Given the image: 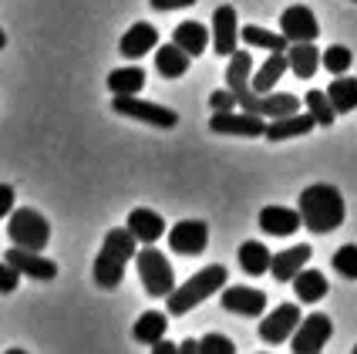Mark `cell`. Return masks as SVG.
<instances>
[{
  "mask_svg": "<svg viewBox=\"0 0 357 354\" xmlns=\"http://www.w3.org/2000/svg\"><path fill=\"white\" fill-rule=\"evenodd\" d=\"M209 105H213L216 112H233V108H239L233 88H226V91H213V95H209Z\"/></svg>",
  "mask_w": 357,
  "mask_h": 354,
  "instance_id": "cell-35",
  "label": "cell"
},
{
  "mask_svg": "<svg viewBox=\"0 0 357 354\" xmlns=\"http://www.w3.org/2000/svg\"><path fill=\"white\" fill-rule=\"evenodd\" d=\"M290 283H294V294L300 297V304H317L331 290L327 287V276L320 274V270H300Z\"/></svg>",
  "mask_w": 357,
  "mask_h": 354,
  "instance_id": "cell-23",
  "label": "cell"
},
{
  "mask_svg": "<svg viewBox=\"0 0 357 354\" xmlns=\"http://www.w3.org/2000/svg\"><path fill=\"white\" fill-rule=\"evenodd\" d=\"M112 108L125 118H135V121H145V125H155V128H172L178 121V115L165 105H155V101H142L139 95H115L112 98Z\"/></svg>",
  "mask_w": 357,
  "mask_h": 354,
  "instance_id": "cell-6",
  "label": "cell"
},
{
  "mask_svg": "<svg viewBox=\"0 0 357 354\" xmlns=\"http://www.w3.org/2000/svg\"><path fill=\"white\" fill-rule=\"evenodd\" d=\"M172 40L189 58H196V54H202L209 47V27H202L199 20H182L176 27V34H172Z\"/></svg>",
  "mask_w": 357,
  "mask_h": 354,
  "instance_id": "cell-21",
  "label": "cell"
},
{
  "mask_svg": "<svg viewBox=\"0 0 357 354\" xmlns=\"http://www.w3.org/2000/svg\"><path fill=\"white\" fill-rule=\"evenodd\" d=\"M3 44H7V34H3V31H0V47H3Z\"/></svg>",
  "mask_w": 357,
  "mask_h": 354,
  "instance_id": "cell-40",
  "label": "cell"
},
{
  "mask_svg": "<svg viewBox=\"0 0 357 354\" xmlns=\"http://www.w3.org/2000/svg\"><path fill=\"white\" fill-rule=\"evenodd\" d=\"M300 209H287V206H263L259 213V230L266 236H294L300 230Z\"/></svg>",
  "mask_w": 357,
  "mask_h": 354,
  "instance_id": "cell-17",
  "label": "cell"
},
{
  "mask_svg": "<svg viewBox=\"0 0 357 354\" xmlns=\"http://www.w3.org/2000/svg\"><path fill=\"white\" fill-rule=\"evenodd\" d=\"M178 351H189V354H199V341H192V337H189V341H182V344H178Z\"/></svg>",
  "mask_w": 357,
  "mask_h": 354,
  "instance_id": "cell-39",
  "label": "cell"
},
{
  "mask_svg": "<svg viewBox=\"0 0 357 354\" xmlns=\"http://www.w3.org/2000/svg\"><path fill=\"white\" fill-rule=\"evenodd\" d=\"M317 128V118L303 115V112H294V115H283V118H270L266 121V138L270 142H283V138H297V135H310Z\"/></svg>",
  "mask_w": 357,
  "mask_h": 354,
  "instance_id": "cell-16",
  "label": "cell"
},
{
  "mask_svg": "<svg viewBox=\"0 0 357 354\" xmlns=\"http://www.w3.org/2000/svg\"><path fill=\"white\" fill-rule=\"evenodd\" d=\"M280 31H283V38L290 40V44L294 40H317V34H320L317 14L310 7H303V3H294V7H287L280 14Z\"/></svg>",
  "mask_w": 357,
  "mask_h": 354,
  "instance_id": "cell-11",
  "label": "cell"
},
{
  "mask_svg": "<svg viewBox=\"0 0 357 354\" xmlns=\"http://www.w3.org/2000/svg\"><path fill=\"white\" fill-rule=\"evenodd\" d=\"M239 44V17H236V7L222 3L213 10V47L216 54H233Z\"/></svg>",
  "mask_w": 357,
  "mask_h": 354,
  "instance_id": "cell-13",
  "label": "cell"
},
{
  "mask_svg": "<svg viewBox=\"0 0 357 354\" xmlns=\"http://www.w3.org/2000/svg\"><path fill=\"white\" fill-rule=\"evenodd\" d=\"M155 71H159L162 78H182L189 71V54L178 47L176 40L172 44H162L159 51H155Z\"/></svg>",
  "mask_w": 357,
  "mask_h": 354,
  "instance_id": "cell-24",
  "label": "cell"
},
{
  "mask_svg": "<svg viewBox=\"0 0 357 354\" xmlns=\"http://www.w3.org/2000/svg\"><path fill=\"white\" fill-rule=\"evenodd\" d=\"M300 219L310 233H334L344 223V196L340 189L317 182L300 193Z\"/></svg>",
  "mask_w": 357,
  "mask_h": 354,
  "instance_id": "cell-1",
  "label": "cell"
},
{
  "mask_svg": "<svg viewBox=\"0 0 357 354\" xmlns=\"http://www.w3.org/2000/svg\"><path fill=\"white\" fill-rule=\"evenodd\" d=\"M128 230L135 233L139 243H155V239L165 233V219H162L155 209H149V206H135V209L128 213Z\"/></svg>",
  "mask_w": 357,
  "mask_h": 354,
  "instance_id": "cell-20",
  "label": "cell"
},
{
  "mask_svg": "<svg viewBox=\"0 0 357 354\" xmlns=\"http://www.w3.org/2000/svg\"><path fill=\"white\" fill-rule=\"evenodd\" d=\"M310 246L307 243H300V246H290V250H283V253H277L273 260H270V274H273V280H280V283H290L294 276L307 267V260H310Z\"/></svg>",
  "mask_w": 357,
  "mask_h": 354,
  "instance_id": "cell-18",
  "label": "cell"
},
{
  "mask_svg": "<svg viewBox=\"0 0 357 354\" xmlns=\"http://www.w3.org/2000/svg\"><path fill=\"white\" fill-rule=\"evenodd\" d=\"M20 283V270L10 267L7 260H0V294H14Z\"/></svg>",
  "mask_w": 357,
  "mask_h": 354,
  "instance_id": "cell-34",
  "label": "cell"
},
{
  "mask_svg": "<svg viewBox=\"0 0 357 354\" xmlns=\"http://www.w3.org/2000/svg\"><path fill=\"white\" fill-rule=\"evenodd\" d=\"M169 246H172V253L199 256L209 246V226L202 219H182L169 230Z\"/></svg>",
  "mask_w": 357,
  "mask_h": 354,
  "instance_id": "cell-9",
  "label": "cell"
},
{
  "mask_svg": "<svg viewBox=\"0 0 357 354\" xmlns=\"http://www.w3.org/2000/svg\"><path fill=\"white\" fill-rule=\"evenodd\" d=\"M10 267H17L24 276H34V280H54L58 276V263L40 256V250H27V246H10L3 256Z\"/></svg>",
  "mask_w": 357,
  "mask_h": 354,
  "instance_id": "cell-12",
  "label": "cell"
},
{
  "mask_svg": "<svg viewBox=\"0 0 357 354\" xmlns=\"http://www.w3.org/2000/svg\"><path fill=\"white\" fill-rule=\"evenodd\" d=\"M324 68L331 71V75H344L347 68H351V61H354V54H351V47H344V44H331L327 51H324Z\"/></svg>",
  "mask_w": 357,
  "mask_h": 354,
  "instance_id": "cell-31",
  "label": "cell"
},
{
  "mask_svg": "<svg viewBox=\"0 0 357 354\" xmlns=\"http://www.w3.org/2000/svg\"><path fill=\"white\" fill-rule=\"evenodd\" d=\"M155 10H178V7H192L196 0H149Z\"/></svg>",
  "mask_w": 357,
  "mask_h": 354,
  "instance_id": "cell-37",
  "label": "cell"
},
{
  "mask_svg": "<svg viewBox=\"0 0 357 354\" xmlns=\"http://www.w3.org/2000/svg\"><path fill=\"white\" fill-rule=\"evenodd\" d=\"M334 270H340V276H347V280H357V246L354 243L340 246L337 253H334Z\"/></svg>",
  "mask_w": 357,
  "mask_h": 354,
  "instance_id": "cell-32",
  "label": "cell"
},
{
  "mask_svg": "<svg viewBox=\"0 0 357 354\" xmlns=\"http://www.w3.org/2000/svg\"><path fill=\"white\" fill-rule=\"evenodd\" d=\"M334 334V320L327 314H307L294 331V351L297 354H317Z\"/></svg>",
  "mask_w": 357,
  "mask_h": 354,
  "instance_id": "cell-7",
  "label": "cell"
},
{
  "mask_svg": "<svg viewBox=\"0 0 357 354\" xmlns=\"http://www.w3.org/2000/svg\"><path fill=\"white\" fill-rule=\"evenodd\" d=\"M14 213V189L7 182H0V219Z\"/></svg>",
  "mask_w": 357,
  "mask_h": 354,
  "instance_id": "cell-36",
  "label": "cell"
},
{
  "mask_svg": "<svg viewBox=\"0 0 357 354\" xmlns=\"http://www.w3.org/2000/svg\"><path fill=\"white\" fill-rule=\"evenodd\" d=\"M139 239L135 233L125 226V230H108L105 243H101L98 256H95V283L101 290H115L125 276V267L132 256H139Z\"/></svg>",
  "mask_w": 357,
  "mask_h": 354,
  "instance_id": "cell-2",
  "label": "cell"
},
{
  "mask_svg": "<svg viewBox=\"0 0 357 354\" xmlns=\"http://www.w3.org/2000/svg\"><path fill=\"white\" fill-rule=\"evenodd\" d=\"M303 105L310 108V115L317 118V125H324V128H331L334 125V118H337V108H334V101H331V95L327 91H307V98H303Z\"/></svg>",
  "mask_w": 357,
  "mask_h": 354,
  "instance_id": "cell-30",
  "label": "cell"
},
{
  "mask_svg": "<svg viewBox=\"0 0 357 354\" xmlns=\"http://www.w3.org/2000/svg\"><path fill=\"white\" fill-rule=\"evenodd\" d=\"M354 354H357V344H354Z\"/></svg>",
  "mask_w": 357,
  "mask_h": 354,
  "instance_id": "cell-41",
  "label": "cell"
},
{
  "mask_svg": "<svg viewBox=\"0 0 357 354\" xmlns=\"http://www.w3.org/2000/svg\"><path fill=\"white\" fill-rule=\"evenodd\" d=\"M239 267L246 270L250 276H259L270 270V260H273V253H270V246L266 243H257V239H246V243H239Z\"/></svg>",
  "mask_w": 357,
  "mask_h": 354,
  "instance_id": "cell-25",
  "label": "cell"
},
{
  "mask_svg": "<svg viewBox=\"0 0 357 354\" xmlns=\"http://www.w3.org/2000/svg\"><path fill=\"white\" fill-rule=\"evenodd\" d=\"M239 40H246L250 47H263V51H287L290 47V40L283 38V31H266V27H257V24H246V27H239Z\"/></svg>",
  "mask_w": 357,
  "mask_h": 354,
  "instance_id": "cell-26",
  "label": "cell"
},
{
  "mask_svg": "<svg viewBox=\"0 0 357 354\" xmlns=\"http://www.w3.org/2000/svg\"><path fill=\"white\" fill-rule=\"evenodd\" d=\"M209 128L216 135H266V118L257 112H216L209 118Z\"/></svg>",
  "mask_w": 357,
  "mask_h": 354,
  "instance_id": "cell-8",
  "label": "cell"
},
{
  "mask_svg": "<svg viewBox=\"0 0 357 354\" xmlns=\"http://www.w3.org/2000/svg\"><path fill=\"white\" fill-rule=\"evenodd\" d=\"M327 95H331V101H334L337 115H344V112H354V108H357V78L337 75V81H331V84H327Z\"/></svg>",
  "mask_w": 357,
  "mask_h": 354,
  "instance_id": "cell-29",
  "label": "cell"
},
{
  "mask_svg": "<svg viewBox=\"0 0 357 354\" xmlns=\"http://www.w3.org/2000/svg\"><path fill=\"white\" fill-rule=\"evenodd\" d=\"M139 276L149 297H169L176 290V270L155 246H145L139 253Z\"/></svg>",
  "mask_w": 357,
  "mask_h": 354,
  "instance_id": "cell-5",
  "label": "cell"
},
{
  "mask_svg": "<svg viewBox=\"0 0 357 354\" xmlns=\"http://www.w3.org/2000/svg\"><path fill=\"white\" fill-rule=\"evenodd\" d=\"M354 3H357V0H354Z\"/></svg>",
  "mask_w": 357,
  "mask_h": 354,
  "instance_id": "cell-42",
  "label": "cell"
},
{
  "mask_svg": "<svg viewBox=\"0 0 357 354\" xmlns=\"http://www.w3.org/2000/svg\"><path fill=\"white\" fill-rule=\"evenodd\" d=\"M142 84H145V71L139 64H128V68H115L108 75V91L112 95H139Z\"/></svg>",
  "mask_w": 357,
  "mask_h": 354,
  "instance_id": "cell-27",
  "label": "cell"
},
{
  "mask_svg": "<svg viewBox=\"0 0 357 354\" xmlns=\"http://www.w3.org/2000/svg\"><path fill=\"white\" fill-rule=\"evenodd\" d=\"M297 324H300L297 304H280V307H273V314L263 317V324H259V341H263V344H283L287 337H294Z\"/></svg>",
  "mask_w": 357,
  "mask_h": 354,
  "instance_id": "cell-10",
  "label": "cell"
},
{
  "mask_svg": "<svg viewBox=\"0 0 357 354\" xmlns=\"http://www.w3.org/2000/svg\"><path fill=\"white\" fill-rule=\"evenodd\" d=\"M222 307L239 317H263L266 311V294L257 287H226L222 290Z\"/></svg>",
  "mask_w": 357,
  "mask_h": 354,
  "instance_id": "cell-14",
  "label": "cell"
},
{
  "mask_svg": "<svg viewBox=\"0 0 357 354\" xmlns=\"http://www.w3.org/2000/svg\"><path fill=\"white\" fill-rule=\"evenodd\" d=\"M165 331H169V320H165V314H159V311H145V314L139 317V324H135V341L139 344H155V341H162L165 337Z\"/></svg>",
  "mask_w": 357,
  "mask_h": 354,
  "instance_id": "cell-28",
  "label": "cell"
},
{
  "mask_svg": "<svg viewBox=\"0 0 357 354\" xmlns=\"http://www.w3.org/2000/svg\"><path fill=\"white\" fill-rule=\"evenodd\" d=\"M287 68H290V58H287V51H273V54L266 58V64H263L257 75L250 78L253 91H259V95L273 91V84H277V81L283 78V71H287Z\"/></svg>",
  "mask_w": 357,
  "mask_h": 354,
  "instance_id": "cell-22",
  "label": "cell"
},
{
  "mask_svg": "<svg viewBox=\"0 0 357 354\" xmlns=\"http://www.w3.org/2000/svg\"><path fill=\"white\" fill-rule=\"evenodd\" d=\"M199 354H236V344L226 334H206L199 341Z\"/></svg>",
  "mask_w": 357,
  "mask_h": 354,
  "instance_id": "cell-33",
  "label": "cell"
},
{
  "mask_svg": "<svg viewBox=\"0 0 357 354\" xmlns=\"http://www.w3.org/2000/svg\"><path fill=\"white\" fill-rule=\"evenodd\" d=\"M287 58H290V71L297 75V78H314L317 75V68L324 64V51L314 47V40H294L290 47H287Z\"/></svg>",
  "mask_w": 357,
  "mask_h": 354,
  "instance_id": "cell-19",
  "label": "cell"
},
{
  "mask_svg": "<svg viewBox=\"0 0 357 354\" xmlns=\"http://www.w3.org/2000/svg\"><path fill=\"white\" fill-rule=\"evenodd\" d=\"M152 351H155V354H172V351H178V348L169 341V337H162V341H155V344H152Z\"/></svg>",
  "mask_w": 357,
  "mask_h": 354,
  "instance_id": "cell-38",
  "label": "cell"
},
{
  "mask_svg": "<svg viewBox=\"0 0 357 354\" xmlns=\"http://www.w3.org/2000/svg\"><path fill=\"white\" fill-rule=\"evenodd\" d=\"M155 47H159V31H155L152 24H145V20L132 24L119 44L121 58H128V61H139L142 54H149V51H155Z\"/></svg>",
  "mask_w": 357,
  "mask_h": 354,
  "instance_id": "cell-15",
  "label": "cell"
},
{
  "mask_svg": "<svg viewBox=\"0 0 357 354\" xmlns=\"http://www.w3.org/2000/svg\"><path fill=\"white\" fill-rule=\"evenodd\" d=\"M226 267L222 263H209V267H202L196 274L189 276L182 287H176L172 294H169V314H189L192 307H199L206 297L219 294L222 287H226Z\"/></svg>",
  "mask_w": 357,
  "mask_h": 354,
  "instance_id": "cell-3",
  "label": "cell"
},
{
  "mask_svg": "<svg viewBox=\"0 0 357 354\" xmlns=\"http://www.w3.org/2000/svg\"><path fill=\"white\" fill-rule=\"evenodd\" d=\"M7 236L14 246H27V250H44L47 239H51V223L40 216L38 209L24 206V209H14L10 219H7Z\"/></svg>",
  "mask_w": 357,
  "mask_h": 354,
  "instance_id": "cell-4",
  "label": "cell"
}]
</instances>
